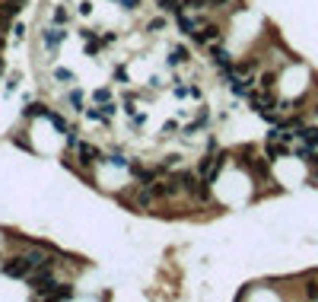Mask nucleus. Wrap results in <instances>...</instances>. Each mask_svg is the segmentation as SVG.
Returning <instances> with one entry per match:
<instances>
[{"instance_id":"f257e3e1","label":"nucleus","mask_w":318,"mask_h":302,"mask_svg":"<svg viewBox=\"0 0 318 302\" xmlns=\"http://www.w3.org/2000/svg\"><path fill=\"white\" fill-rule=\"evenodd\" d=\"M248 102H252V108L258 111V115L277 121V115L271 111L274 105H277V99H274V92H271V89H264V86H261V89H252V92H248Z\"/></svg>"},{"instance_id":"f03ea898","label":"nucleus","mask_w":318,"mask_h":302,"mask_svg":"<svg viewBox=\"0 0 318 302\" xmlns=\"http://www.w3.org/2000/svg\"><path fill=\"white\" fill-rule=\"evenodd\" d=\"M220 169H223V153H210V156H204L201 162H197V175H201L204 181H217L220 175Z\"/></svg>"},{"instance_id":"7ed1b4c3","label":"nucleus","mask_w":318,"mask_h":302,"mask_svg":"<svg viewBox=\"0 0 318 302\" xmlns=\"http://www.w3.org/2000/svg\"><path fill=\"white\" fill-rule=\"evenodd\" d=\"M239 166H242L245 172H252V178H258V181H268V159H261V156H252V153H248V156L239 162Z\"/></svg>"},{"instance_id":"20e7f679","label":"nucleus","mask_w":318,"mask_h":302,"mask_svg":"<svg viewBox=\"0 0 318 302\" xmlns=\"http://www.w3.org/2000/svg\"><path fill=\"white\" fill-rule=\"evenodd\" d=\"M73 296V290L67 287V283H51V287H45V290H38L35 293V299H70Z\"/></svg>"},{"instance_id":"39448f33","label":"nucleus","mask_w":318,"mask_h":302,"mask_svg":"<svg viewBox=\"0 0 318 302\" xmlns=\"http://www.w3.org/2000/svg\"><path fill=\"white\" fill-rule=\"evenodd\" d=\"M76 156H80V162H83V166H92V162H102V153H99L92 143H80V146H76Z\"/></svg>"},{"instance_id":"423d86ee","label":"nucleus","mask_w":318,"mask_h":302,"mask_svg":"<svg viewBox=\"0 0 318 302\" xmlns=\"http://www.w3.org/2000/svg\"><path fill=\"white\" fill-rule=\"evenodd\" d=\"M210 54H213V64H217L223 73H229V70H233V57H229V51H226V48L213 45V48H210Z\"/></svg>"},{"instance_id":"0eeeda50","label":"nucleus","mask_w":318,"mask_h":302,"mask_svg":"<svg viewBox=\"0 0 318 302\" xmlns=\"http://www.w3.org/2000/svg\"><path fill=\"white\" fill-rule=\"evenodd\" d=\"M64 35H67V32L61 29V25H51V29L45 32V45H48L51 51H57V45L64 41Z\"/></svg>"},{"instance_id":"6e6552de","label":"nucleus","mask_w":318,"mask_h":302,"mask_svg":"<svg viewBox=\"0 0 318 302\" xmlns=\"http://www.w3.org/2000/svg\"><path fill=\"white\" fill-rule=\"evenodd\" d=\"M182 64H188V48L185 45H175L169 51V67H182Z\"/></svg>"},{"instance_id":"1a4fd4ad","label":"nucleus","mask_w":318,"mask_h":302,"mask_svg":"<svg viewBox=\"0 0 318 302\" xmlns=\"http://www.w3.org/2000/svg\"><path fill=\"white\" fill-rule=\"evenodd\" d=\"M296 137H303V143L309 150H318V127H299Z\"/></svg>"},{"instance_id":"9d476101","label":"nucleus","mask_w":318,"mask_h":302,"mask_svg":"<svg viewBox=\"0 0 318 302\" xmlns=\"http://www.w3.org/2000/svg\"><path fill=\"white\" fill-rule=\"evenodd\" d=\"M25 115H29V118H48V121H51L54 111H48L45 105H29V108H25Z\"/></svg>"},{"instance_id":"9b49d317","label":"nucleus","mask_w":318,"mask_h":302,"mask_svg":"<svg viewBox=\"0 0 318 302\" xmlns=\"http://www.w3.org/2000/svg\"><path fill=\"white\" fill-rule=\"evenodd\" d=\"M22 3H25V0H3V13H6V16L19 13V10H22Z\"/></svg>"},{"instance_id":"f8f14e48","label":"nucleus","mask_w":318,"mask_h":302,"mask_svg":"<svg viewBox=\"0 0 318 302\" xmlns=\"http://www.w3.org/2000/svg\"><path fill=\"white\" fill-rule=\"evenodd\" d=\"M108 162H111V166H121V169H131V159H127L124 153H111Z\"/></svg>"},{"instance_id":"ddd939ff","label":"nucleus","mask_w":318,"mask_h":302,"mask_svg":"<svg viewBox=\"0 0 318 302\" xmlns=\"http://www.w3.org/2000/svg\"><path fill=\"white\" fill-rule=\"evenodd\" d=\"M162 10H169V13L182 16V0H162Z\"/></svg>"},{"instance_id":"4468645a","label":"nucleus","mask_w":318,"mask_h":302,"mask_svg":"<svg viewBox=\"0 0 318 302\" xmlns=\"http://www.w3.org/2000/svg\"><path fill=\"white\" fill-rule=\"evenodd\" d=\"M67 99H70L73 111H83V96H80V89H73V92H70V96H67Z\"/></svg>"},{"instance_id":"2eb2a0df","label":"nucleus","mask_w":318,"mask_h":302,"mask_svg":"<svg viewBox=\"0 0 318 302\" xmlns=\"http://www.w3.org/2000/svg\"><path fill=\"white\" fill-rule=\"evenodd\" d=\"M54 22H57V25H64V22H70V13H67V10H64V6H57V10H54Z\"/></svg>"},{"instance_id":"dca6fc26","label":"nucleus","mask_w":318,"mask_h":302,"mask_svg":"<svg viewBox=\"0 0 318 302\" xmlns=\"http://www.w3.org/2000/svg\"><path fill=\"white\" fill-rule=\"evenodd\" d=\"M92 102H99V105H105V102H111V92H108V89H99L96 96H92Z\"/></svg>"},{"instance_id":"f3484780","label":"nucleus","mask_w":318,"mask_h":302,"mask_svg":"<svg viewBox=\"0 0 318 302\" xmlns=\"http://www.w3.org/2000/svg\"><path fill=\"white\" fill-rule=\"evenodd\" d=\"M306 296H312V299H318V283H309V287H306Z\"/></svg>"},{"instance_id":"a211bd4d","label":"nucleus","mask_w":318,"mask_h":302,"mask_svg":"<svg viewBox=\"0 0 318 302\" xmlns=\"http://www.w3.org/2000/svg\"><path fill=\"white\" fill-rule=\"evenodd\" d=\"M57 80H64V83L70 80V83H73V73H70V70H57Z\"/></svg>"},{"instance_id":"6ab92c4d","label":"nucleus","mask_w":318,"mask_h":302,"mask_svg":"<svg viewBox=\"0 0 318 302\" xmlns=\"http://www.w3.org/2000/svg\"><path fill=\"white\" fill-rule=\"evenodd\" d=\"M121 3L127 6V10H134V6H137V3H140V0H121Z\"/></svg>"},{"instance_id":"aec40b11","label":"nucleus","mask_w":318,"mask_h":302,"mask_svg":"<svg viewBox=\"0 0 318 302\" xmlns=\"http://www.w3.org/2000/svg\"><path fill=\"white\" fill-rule=\"evenodd\" d=\"M0 73H3V60H0Z\"/></svg>"},{"instance_id":"412c9836","label":"nucleus","mask_w":318,"mask_h":302,"mask_svg":"<svg viewBox=\"0 0 318 302\" xmlns=\"http://www.w3.org/2000/svg\"><path fill=\"white\" fill-rule=\"evenodd\" d=\"M0 51H3V38H0Z\"/></svg>"}]
</instances>
